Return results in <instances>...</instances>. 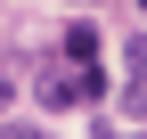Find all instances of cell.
<instances>
[{
    "label": "cell",
    "mask_w": 147,
    "mask_h": 139,
    "mask_svg": "<svg viewBox=\"0 0 147 139\" xmlns=\"http://www.w3.org/2000/svg\"><path fill=\"white\" fill-rule=\"evenodd\" d=\"M106 98V65H41V107L65 115V107H90Z\"/></svg>",
    "instance_id": "obj_1"
},
{
    "label": "cell",
    "mask_w": 147,
    "mask_h": 139,
    "mask_svg": "<svg viewBox=\"0 0 147 139\" xmlns=\"http://www.w3.org/2000/svg\"><path fill=\"white\" fill-rule=\"evenodd\" d=\"M123 74H131V115H147V33L123 41Z\"/></svg>",
    "instance_id": "obj_2"
},
{
    "label": "cell",
    "mask_w": 147,
    "mask_h": 139,
    "mask_svg": "<svg viewBox=\"0 0 147 139\" xmlns=\"http://www.w3.org/2000/svg\"><path fill=\"white\" fill-rule=\"evenodd\" d=\"M98 49H106V41H98V25H65L57 57H65V65H98Z\"/></svg>",
    "instance_id": "obj_3"
},
{
    "label": "cell",
    "mask_w": 147,
    "mask_h": 139,
    "mask_svg": "<svg viewBox=\"0 0 147 139\" xmlns=\"http://www.w3.org/2000/svg\"><path fill=\"white\" fill-rule=\"evenodd\" d=\"M0 139H49L41 123H0Z\"/></svg>",
    "instance_id": "obj_4"
},
{
    "label": "cell",
    "mask_w": 147,
    "mask_h": 139,
    "mask_svg": "<svg viewBox=\"0 0 147 139\" xmlns=\"http://www.w3.org/2000/svg\"><path fill=\"white\" fill-rule=\"evenodd\" d=\"M8 98H16V74H0V115H8Z\"/></svg>",
    "instance_id": "obj_5"
},
{
    "label": "cell",
    "mask_w": 147,
    "mask_h": 139,
    "mask_svg": "<svg viewBox=\"0 0 147 139\" xmlns=\"http://www.w3.org/2000/svg\"><path fill=\"white\" fill-rule=\"evenodd\" d=\"M98 139H123V131H115V123H98Z\"/></svg>",
    "instance_id": "obj_6"
},
{
    "label": "cell",
    "mask_w": 147,
    "mask_h": 139,
    "mask_svg": "<svg viewBox=\"0 0 147 139\" xmlns=\"http://www.w3.org/2000/svg\"><path fill=\"white\" fill-rule=\"evenodd\" d=\"M74 8H90V0H74Z\"/></svg>",
    "instance_id": "obj_7"
},
{
    "label": "cell",
    "mask_w": 147,
    "mask_h": 139,
    "mask_svg": "<svg viewBox=\"0 0 147 139\" xmlns=\"http://www.w3.org/2000/svg\"><path fill=\"white\" fill-rule=\"evenodd\" d=\"M139 8H147V0H139Z\"/></svg>",
    "instance_id": "obj_8"
}]
</instances>
